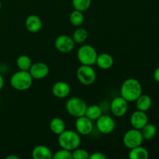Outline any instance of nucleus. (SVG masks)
Here are the masks:
<instances>
[{"label":"nucleus","instance_id":"obj_22","mask_svg":"<svg viewBox=\"0 0 159 159\" xmlns=\"http://www.w3.org/2000/svg\"><path fill=\"white\" fill-rule=\"evenodd\" d=\"M69 20L71 25H73L75 26H79L84 23L85 17H84L82 12L75 9L70 14Z\"/></svg>","mask_w":159,"mask_h":159},{"label":"nucleus","instance_id":"obj_31","mask_svg":"<svg viewBox=\"0 0 159 159\" xmlns=\"http://www.w3.org/2000/svg\"><path fill=\"white\" fill-rule=\"evenodd\" d=\"M4 86V79H3L2 75L0 74V90L3 88Z\"/></svg>","mask_w":159,"mask_h":159},{"label":"nucleus","instance_id":"obj_20","mask_svg":"<svg viewBox=\"0 0 159 159\" xmlns=\"http://www.w3.org/2000/svg\"><path fill=\"white\" fill-rule=\"evenodd\" d=\"M149 157L148 152L146 148L138 146L131 148L129 153V158L130 159H148Z\"/></svg>","mask_w":159,"mask_h":159},{"label":"nucleus","instance_id":"obj_14","mask_svg":"<svg viewBox=\"0 0 159 159\" xmlns=\"http://www.w3.org/2000/svg\"><path fill=\"white\" fill-rule=\"evenodd\" d=\"M51 91L55 97L58 99H65L70 94L71 87L67 82L60 81V82H55L53 85Z\"/></svg>","mask_w":159,"mask_h":159},{"label":"nucleus","instance_id":"obj_26","mask_svg":"<svg viewBox=\"0 0 159 159\" xmlns=\"http://www.w3.org/2000/svg\"><path fill=\"white\" fill-rule=\"evenodd\" d=\"M92 0H72V6L75 10L85 12L89 9Z\"/></svg>","mask_w":159,"mask_h":159},{"label":"nucleus","instance_id":"obj_5","mask_svg":"<svg viewBox=\"0 0 159 159\" xmlns=\"http://www.w3.org/2000/svg\"><path fill=\"white\" fill-rule=\"evenodd\" d=\"M87 108V104L82 99L79 97H72L68 99L65 104V109L68 114L74 117L84 116Z\"/></svg>","mask_w":159,"mask_h":159},{"label":"nucleus","instance_id":"obj_19","mask_svg":"<svg viewBox=\"0 0 159 159\" xmlns=\"http://www.w3.org/2000/svg\"><path fill=\"white\" fill-rule=\"evenodd\" d=\"M65 127H66L65 123L61 118L55 117L51 120L50 122V128L51 131L55 134L59 135L61 134L65 130Z\"/></svg>","mask_w":159,"mask_h":159},{"label":"nucleus","instance_id":"obj_15","mask_svg":"<svg viewBox=\"0 0 159 159\" xmlns=\"http://www.w3.org/2000/svg\"><path fill=\"white\" fill-rule=\"evenodd\" d=\"M26 30L30 33H37L42 29V20L37 15H30L26 17L25 21Z\"/></svg>","mask_w":159,"mask_h":159},{"label":"nucleus","instance_id":"obj_8","mask_svg":"<svg viewBox=\"0 0 159 159\" xmlns=\"http://www.w3.org/2000/svg\"><path fill=\"white\" fill-rule=\"evenodd\" d=\"M128 107V101L120 96L119 97L114 98L112 100L110 103V110L115 116L121 117L127 113Z\"/></svg>","mask_w":159,"mask_h":159},{"label":"nucleus","instance_id":"obj_30","mask_svg":"<svg viewBox=\"0 0 159 159\" xmlns=\"http://www.w3.org/2000/svg\"><path fill=\"white\" fill-rule=\"evenodd\" d=\"M154 79L157 82L159 83V67L155 69V72H154Z\"/></svg>","mask_w":159,"mask_h":159},{"label":"nucleus","instance_id":"obj_9","mask_svg":"<svg viewBox=\"0 0 159 159\" xmlns=\"http://www.w3.org/2000/svg\"><path fill=\"white\" fill-rule=\"evenodd\" d=\"M116 124L113 118L108 115H101L96 120V127L102 134H108L113 131Z\"/></svg>","mask_w":159,"mask_h":159},{"label":"nucleus","instance_id":"obj_33","mask_svg":"<svg viewBox=\"0 0 159 159\" xmlns=\"http://www.w3.org/2000/svg\"><path fill=\"white\" fill-rule=\"evenodd\" d=\"M1 8H2V3L1 2H0V10H1Z\"/></svg>","mask_w":159,"mask_h":159},{"label":"nucleus","instance_id":"obj_29","mask_svg":"<svg viewBox=\"0 0 159 159\" xmlns=\"http://www.w3.org/2000/svg\"><path fill=\"white\" fill-rule=\"evenodd\" d=\"M107 157L102 152H94L89 155V159H107Z\"/></svg>","mask_w":159,"mask_h":159},{"label":"nucleus","instance_id":"obj_24","mask_svg":"<svg viewBox=\"0 0 159 159\" xmlns=\"http://www.w3.org/2000/svg\"><path fill=\"white\" fill-rule=\"evenodd\" d=\"M141 130L143 138L145 140L152 139V138L155 136V134H156L157 133L156 127H155L154 124H148V123Z\"/></svg>","mask_w":159,"mask_h":159},{"label":"nucleus","instance_id":"obj_11","mask_svg":"<svg viewBox=\"0 0 159 159\" xmlns=\"http://www.w3.org/2000/svg\"><path fill=\"white\" fill-rule=\"evenodd\" d=\"M49 71V67L43 62H36L32 64L29 70V72L32 76L33 79H37V80L44 79L48 75Z\"/></svg>","mask_w":159,"mask_h":159},{"label":"nucleus","instance_id":"obj_12","mask_svg":"<svg viewBox=\"0 0 159 159\" xmlns=\"http://www.w3.org/2000/svg\"><path fill=\"white\" fill-rule=\"evenodd\" d=\"M76 131L80 135H89L93 132V120L89 119L85 115L77 117L75 121Z\"/></svg>","mask_w":159,"mask_h":159},{"label":"nucleus","instance_id":"obj_27","mask_svg":"<svg viewBox=\"0 0 159 159\" xmlns=\"http://www.w3.org/2000/svg\"><path fill=\"white\" fill-rule=\"evenodd\" d=\"M52 158L54 159H72V153L71 151L61 148L57 151L53 155Z\"/></svg>","mask_w":159,"mask_h":159},{"label":"nucleus","instance_id":"obj_23","mask_svg":"<svg viewBox=\"0 0 159 159\" xmlns=\"http://www.w3.org/2000/svg\"><path fill=\"white\" fill-rule=\"evenodd\" d=\"M16 65L22 71H29L32 65V61L27 55H20L16 60Z\"/></svg>","mask_w":159,"mask_h":159},{"label":"nucleus","instance_id":"obj_4","mask_svg":"<svg viewBox=\"0 0 159 159\" xmlns=\"http://www.w3.org/2000/svg\"><path fill=\"white\" fill-rule=\"evenodd\" d=\"M98 54L93 46L89 44L82 45L78 50L77 57L79 61L84 65H95L96 62Z\"/></svg>","mask_w":159,"mask_h":159},{"label":"nucleus","instance_id":"obj_17","mask_svg":"<svg viewBox=\"0 0 159 159\" xmlns=\"http://www.w3.org/2000/svg\"><path fill=\"white\" fill-rule=\"evenodd\" d=\"M113 63H114V61H113V57L107 53H102V54H99L97 56L96 62L99 68L104 70L112 68Z\"/></svg>","mask_w":159,"mask_h":159},{"label":"nucleus","instance_id":"obj_18","mask_svg":"<svg viewBox=\"0 0 159 159\" xmlns=\"http://www.w3.org/2000/svg\"><path fill=\"white\" fill-rule=\"evenodd\" d=\"M152 104V99L148 95L141 94L138 99H136V107L138 110L143 112H147L151 108Z\"/></svg>","mask_w":159,"mask_h":159},{"label":"nucleus","instance_id":"obj_21","mask_svg":"<svg viewBox=\"0 0 159 159\" xmlns=\"http://www.w3.org/2000/svg\"><path fill=\"white\" fill-rule=\"evenodd\" d=\"M101 115H102V110H101L100 107H99L98 105L94 104V105L87 107L85 116L91 120H96Z\"/></svg>","mask_w":159,"mask_h":159},{"label":"nucleus","instance_id":"obj_3","mask_svg":"<svg viewBox=\"0 0 159 159\" xmlns=\"http://www.w3.org/2000/svg\"><path fill=\"white\" fill-rule=\"evenodd\" d=\"M33 83V78L29 71H22L14 73L10 79V85L18 91H25L29 89Z\"/></svg>","mask_w":159,"mask_h":159},{"label":"nucleus","instance_id":"obj_10","mask_svg":"<svg viewBox=\"0 0 159 159\" xmlns=\"http://www.w3.org/2000/svg\"><path fill=\"white\" fill-rule=\"evenodd\" d=\"M75 41L72 37L63 34L56 38L54 41V46L56 49L61 53H69L74 49Z\"/></svg>","mask_w":159,"mask_h":159},{"label":"nucleus","instance_id":"obj_6","mask_svg":"<svg viewBox=\"0 0 159 159\" xmlns=\"http://www.w3.org/2000/svg\"><path fill=\"white\" fill-rule=\"evenodd\" d=\"M76 76L80 83L84 85H91L96 81V73L89 65H82L76 71Z\"/></svg>","mask_w":159,"mask_h":159},{"label":"nucleus","instance_id":"obj_1","mask_svg":"<svg viewBox=\"0 0 159 159\" xmlns=\"http://www.w3.org/2000/svg\"><path fill=\"white\" fill-rule=\"evenodd\" d=\"M142 94V86L137 79L130 78L121 85L120 96L128 102H134Z\"/></svg>","mask_w":159,"mask_h":159},{"label":"nucleus","instance_id":"obj_13","mask_svg":"<svg viewBox=\"0 0 159 159\" xmlns=\"http://www.w3.org/2000/svg\"><path fill=\"white\" fill-rule=\"evenodd\" d=\"M148 122V117L145 112L136 110L130 116V124L133 128L141 130Z\"/></svg>","mask_w":159,"mask_h":159},{"label":"nucleus","instance_id":"obj_25","mask_svg":"<svg viewBox=\"0 0 159 159\" xmlns=\"http://www.w3.org/2000/svg\"><path fill=\"white\" fill-rule=\"evenodd\" d=\"M88 38V32L84 28H79L75 30L73 34L72 39L75 43H82Z\"/></svg>","mask_w":159,"mask_h":159},{"label":"nucleus","instance_id":"obj_32","mask_svg":"<svg viewBox=\"0 0 159 159\" xmlns=\"http://www.w3.org/2000/svg\"><path fill=\"white\" fill-rule=\"evenodd\" d=\"M6 158V159H19V157L15 155H8Z\"/></svg>","mask_w":159,"mask_h":159},{"label":"nucleus","instance_id":"obj_7","mask_svg":"<svg viewBox=\"0 0 159 159\" xmlns=\"http://www.w3.org/2000/svg\"><path fill=\"white\" fill-rule=\"evenodd\" d=\"M143 141H144V138H143L141 130L135 128L127 130L123 138L124 144L126 148L129 149L141 146Z\"/></svg>","mask_w":159,"mask_h":159},{"label":"nucleus","instance_id":"obj_28","mask_svg":"<svg viewBox=\"0 0 159 159\" xmlns=\"http://www.w3.org/2000/svg\"><path fill=\"white\" fill-rule=\"evenodd\" d=\"M72 158L74 159H89V153L85 149L76 148L72 151Z\"/></svg>","mask_w":159,"mask_h":159},{"label":"nucleus","instance_id":"obj_16","mask_svg":"<svg viewBox=\"0 0 159 159\" xmlns=\"http://www.w3.org/2000/svg\"><path fill=\"white\" fill-rule=\"evenodd\" d=\"M32 157L34 159H51L53 155L47 146L37 145L33 149Z\"/></svg>","mask_w":159,"mask_h":159},{"label":"nucleus","instance_id":"obj_2","mask_svg":"<svg viewBox=\"0 0 159 159\" xmlns=\"http://www.w3.org/2000/svg\"><path fill=\"white\" fill-rule=\"evenodd\" d=\"M57 141L61 148L72 152L80 146L81 137L77 131L65 130L58 135Z\"/></svg>","mask_w":159,"mask_h":159}]
</instances>
